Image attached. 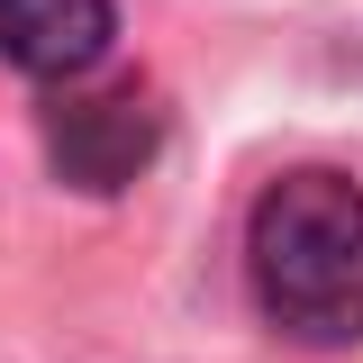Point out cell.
<instances>
[{"instance_id":"6da1fadb","label":"cell","mask_w":363,"mask_h":363,"mask_svg":"<svg viewBox=\"0 0 363 363\" xmlns=\"http://www.w3.org/2000/svg\"><path fill=\"white\" fill-rule=\"evenodd\" d=\"M245 281L281 336L363 345V182L300 164L245 209Z\"/></svg>"},{"instance_id":"7a4b0ae2","label":"cell","mask_w":363,"mask_h":363,"mask_svg":"<svg viewBox=\"0 0 363 363\" xmlns=\"http://www.w3.org/2000/svg\"><path fill=\"white\" fill-rule=\"evenodd\" d=\"M118 45L109 0H0V64H18L28 82H82Z\"/></svg>"},{"instance_id":"3957f363","label":"cell","mask_w":363,"mask_h":363,"mask_svg":"<svg viewBox=\"0 0 363 363\" xmlns=\"http://www.w3.org/2000/svg\"><path fill=\"white\" fill-rule=\"evenodd\" d=\"M155 155V109L118 91V100H82V109H64L55 118V164L64 182H82V191H118L136 182V164Z\"/></svg>"}]
</instances>
